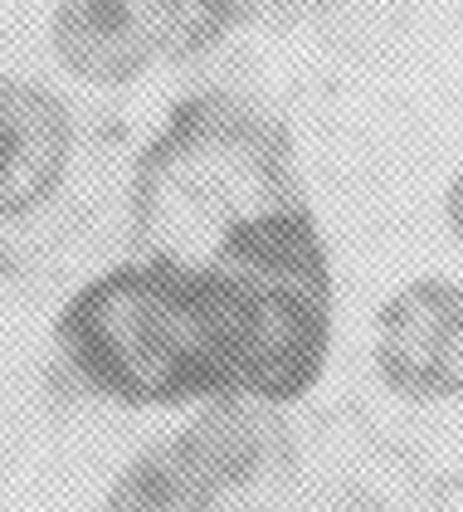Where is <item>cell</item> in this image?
<instances>
[{
    "label": "cell",
    "instance_id": "6da1fadb",
    "mask_svg": "<svg viewBox=\"0 0 463 512\" xmlns=\"http://www.w3.org/2000/svg\"><path fill=\"white\" fill-rule=\"evenodd\" d=\"M54 347L83 391L127 410L210 400L293 405L332 356V288L186 274L122 259L54 317Z\"/></svg>",
    "mask_w": 463,
    "mask_h": 512
},
{
    "label": "cell",
    "instance_id": "8992f818",
    "mask_svg": "<svg viewBox=\"0 0 463 512\" xmlns=\"http://www.w3.org/2000/svg\"><path fill=\"white\" fill-rule=\"evenodd\" d=\"M171 444L205 483L215 512L264 508L298 469V449L283 425V410L259 400L195 405V415L171 434Z\"/></svg>",
    "mask_w": 463,
    "mask_h": 512
},
{
    "label": "cell",
    "instance_id": "30bf717a",
    "mask_svg": "<svg viewBox=\"0 0 463 512\" xmlns=\"http://www.w3.org/2000/svg\"><path fill=\"white\" fill-rule=\"evenodd\" d=\"M444 225H449L454 244L463 249V166L449 176V186H444Z\"/></svg>",
    "mask_w": 463,
    "mask_h": 512
},
{
    "label": "cell",
    "instance_id": "7a4b0ae2",
    "mask_svg": "<svg viewBox=\"0 0 463 512\" xmlns=\"http://www.w3.org/2000/svg\"><path fill=\"white\" fill-rule=\"evenodd\" d=\"M127 220L137 259L244 283L332 288L288 127L230 88L191 93L166 113L132 166Z\"/></svg>",
    "mask_w": 463,
    "mask_h": 512
},
{
    "label": "cell",
    "instance_id": "277c9868",
    "mask_svg": "<svg viewBox=\"0 0 463 512\" xmlns=\"http://www.w3.org/2000/svg\"><path fill=\"white\" fill-rule=\"evenodd\" d=\"M78 103L25 64H0V235L39 225L83 171Z\"/></svg>",
    "mask_w": 463,
    "mask_h": 512
},
{
    "label": "cell",
    "instance_id": "5b68a950",
    "mask_svg": "<svg viewBox=\"0 0 463 512\" xmlns=\"http://www.w3.org/2000/svg\"><path fill=\"white\" fill-rule=\"evenodd\" d=\"M371 366L405 405L463 400V278H405L371 322Z\"/></svg>",
    "mask_w": 463,
    "mask_h": 512
},
{
    "label": "cell",
    "instance_id": "52a82bcc",
    "mask_svg": "<svg viewBox=\"0 0 463 512\" xmlns=\"http://www.w3.org/2000/svg\"><path fill=\"white\" fill-rule=\"evenodd\" d=\"M98 512H215V503L166 434L113 473Z\"/></svg>",
    "mask_w": 463,
    "mask_h": 512
},
{
    "label": "cell",
    "instance_id": "9c48e42d",
    "mask_svg": "<svg viewBox=\"0 0 463 512\" xmlns=\"http://www.w3.org/2000/svg\"><path fill=\"white\" fill-rule=\"evenodd\" d=\"M312 512H390V503L381 498V493L361 488V483H342V488L322 493V503H317Z\"/></svg>",
    "mask_w": 463,
    "mask_h": 512
},
{
    "label": "cell",
    "instance_id": "8fae6325",
    "mask_svg": "<svg viewBox=\"0 0 463 512\" xmlns=\"http://www.w3.org/2000/svg\"><path fill=\"white\" fill-rule=\"evenodd\" d=\"M459 15H463V0H459Z\"/></svg>",
    "mask_w": 463,
    "mask_h": 512
},
{
    "label": "cell",
    "instance_id": "ba28073f",
    "mask_svg": "<svg viewBox=\"0 0 463 512\" xmlns=\"http://www.w3.org/2000/svg\"><path fill=\"white\" fill-rule=\"evenodd\" d=\"M317 5H337V0H186L200 40H215L220 30L259 20V15H288V10H317Z\"/></svg>",
    "mask_w": 463,
    "mask_h": 512
},
{
    "label": "cell",
    "instance_id": "3957f363",
    "mask_svg": "<svg viewBox=\"0 0 463 512\" xmlns=\"http://www.w3.org/2000/svg\"><path fill=\"white\" fill-rule=\"evenodd\" d=\"M186 0H49L44 54L59 79L88 93H122L161 69L171 54L195 49Z\"/></svg>",
    "mask_w": 463,
    "mask_h": 512
}]
</instances>
